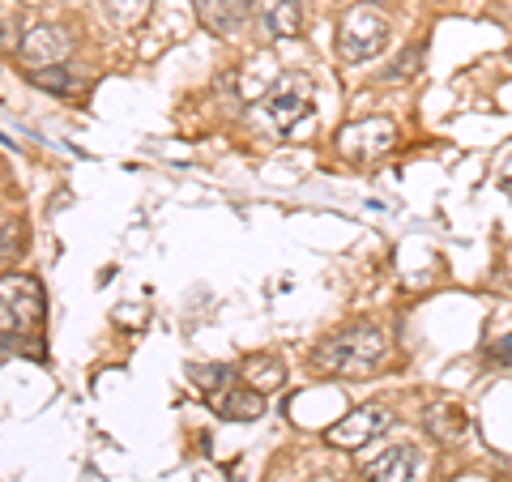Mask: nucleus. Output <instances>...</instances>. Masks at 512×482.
<instances>
[{
	"label": "nucleus",
	"mask_w": 512,
	"mask_h": 482,
	"mask_svg": "<svg viewBox=\"0 0 512 482\" xmlns=\"http://www.w3.org/2000/svg\"><path fill=\"white\" fill-rule=\"evenodd\" d=\"M389 333H384L380 325H350L342 333H333L329 342H320L312 350V363L320 367V372L329 376H372L376 367L389 359Z\"/></svg>",
	"instance_id": "nucleus-1"
},
{
	"label": "nucleus",
	"mask_w": 512,
	"mask_h": 482,
	"mask_svg": "<svg viewBox=\"0 0 512 482\" xmlns=\"http://www.w3.org/2000/svg\"><path fill=\"white\" fill-rule=\"evenodd\" d=\"M389 35H393V26L380 9L355 5V9H346V18L338 26V56L346 64H363L389 47Z\"/></svg>",
	"instance_id": "nucleus-2"
},
{
	"label": "nucleus",
	"mask_w": 512,
	"mask_h": 482,
	"mask_svg": "<svg viewBox=\"0 0 512 482\" xmlns=\"http://www.w3.org/2000/svg\"><path fill=\"white\" fill-rule=\"evenodd\" d=\"M43 286L30 273L0 278V333H35L43 325Z\"/></svg>",
	"instance_id": "nucleus-3"
},
{
	"label": "nucleus",
	"mask_w": 512,
	"mask_h": 482,
	"mask_svg": "<svg viewBox=\"0 0 512 482\" xmlns=\"http://www.w3.org/2000/svg\"><path fill=\"white\" fill-rule=\"evenodd\" d=\"M308 116V77H282V82L252 107V124H261L265 133H291V128Z\"/></svg>",
	"instance_id": "nucleus-4"
},
{
	"label": "nucleus",
	"mask_w": 512,
	"mask_h": 482,
	"mask_svg": "<svg viewBox=\"0 0 512 482\" xmlns=\"http://www.w3.org/2000/svg\"><path fill=\"white\" fill-rule=\"evenodd\" d=\"M393 146H397V124L384 120V116L355 120L338 133V150H342V158H350V163H376V158H384Z\"/></svg>",
	"instance_id": "nucleus-5"
},
{
	"label": "nucleus",
	"mask_w": 512,
	"mask_h": 482,
	"mask_svg": "<svg viewBox=\"0 0 512 482\" xmlns=\"http://www.w3.org/2000/svg\"><path fill=\"white\" fill-rule=\"evenodd\" d=\"M389 423H393V414L384 406H359V410H350L346 419H338L325 431V444H333V448H363V444L380 440L384 431H389Z\"/></svg>",
	"instance_id": "nucleus-6"
},
{
	"label": "nucleus",
	"mask_w": 512,
	"mask_h": 482,
	"mask_svg": "<svg viewBox=\"0 0 512 482\" xmlns=\"http://www.w3.org/2000/svg\"><path fill=\"white\" fill-rule=\"evenodd\" d=\"M22 60L26 64H35V69H47V64H64L73 56V35L64 26L56 22H39V26H30L26 35H22Z\"/></svg>",
	"instance_id": "nucleus-7"
},
{
	"label": "nucleus",
	"mask_w": 512,
	"mask_h": 482,
	"mask_svg": "<svg viewBox=\"0 0 512 482\" xmlns=\"http://www.w3.org/2000/svg\"><path fill=\"white\" fill-rule=\"evenodd\" d=\"M419 470V448L414 444H389L376 461L363 465V482H410Z\"/></svg>",
	"instance_id": "nucleus-8"
},
{
	"label": "nucleus",
	"mask_w": 512,
	"mask_h": 482,
	"mask_svg": "<svg viewBox=\"0 0 512 482\" xmlns=\"http://www.w3.org/2000/svg\"><path fill=\"white\" fill-rule=\"evenodd\" d=\"M256 22L269 39H295L303 30V13H299V0H256L252 5Z\"/></svg>",
	"instance_id": "nucleus-9"
},
{
	"label": "nucleus",
	"mask_w": 512,
	"mask_h": 482,
	"mask_svg": "<svg viewBox=\"0 0 512 482\" xmlns=\"http://www.w3.org/2000/svg\"><path fill=\"white\" fill-rule=\"evenodd\" d=\"M423 427L436 444H457L470 431V410L461 406V401H436V406L423 414Z\"/></svg>",
	"instance_id": "nucleus-10"
},
{
	"label": "nucleus",
	"mask_w": 512,
	"mask_h": 482,
	"mask_svg": "<svg viewBox=\"0 0 512 482\" xmlns=\"http://www.w3.org/2000/svg\"><path fill=\"white\" fill-rule=\"evenodd\" d=\"M210 410L218 414V419H227V423H252V419H261V410H265V393H256V389H218V393H210Z\"/></svg>",
	"instance_id": "nucleus-11"
},
{
	"label": "nucleus",
	"mask_w": 512,
	"mask_h": 482,
	"mask_svg": "<svg viewBox=\"0 0 512 482\" xmlns=\"http://www.w3.org/2000/svg\"><path fill=\"white\" fill-rule=\"evenodd\" d=\"M256 0H197L201 22L214 30V35H231V30L244 26V18L252 13Z\"/></svg>",
	"instance_id": "nucleus-12"
},
{
	"label": "nucleus",
	"mask_w": 512,
	"mask_h": 482,
	"mask_svg": "<svg viewBox=\"0 0 512 482\" xmlns=\"http://www.w3.org/2000/svg\"><path fill=\"white\" fill-rule=\"evenodd\" d=\"M239 376H244V384L256 393H274V389H282L286 367H282L278 355H252L244 367H239Z\"/></svg>",
	"instance_id": "nucleus-13"
},
{
	"label": "nucleus",
	"mask_w": 512,
	"mask_h": 482,
	"mask_svg": "<svg viewBox=\"0 0 512 482\" xmlns=\"http://www.w3.org/2000/svg\"><path fill=\"white\" fill-rule=\"evenodd\" d=\"M150 13V0H103V18L116 30H133Z\"/></svg>",
	"instance_id": "nucleus-14"
},
{
	"label": "nucleus",
	"mask_w": 512,
	"mask_h": 482,
	"mask_svg": "<svg viewBox=\"0 0 512 482\" xmlns=\"http://www.w3.org/2000/svg\"><path fill=\"white\" fill-rule=\"evenodd\" d=\"M235 372L227 363H192L188 367V380L197 384V389H205V393H218V389H227V380H231Z\"/></svg>",
	"instance_id": "nucleus-15"
},
{
	"label": "nucleus",
	"mask_w": 512,
	"mask_h": 482,
	"mask_svg": "<svg viewBox=\"0 0 512 482\" xmlns=\"http://www.w3.org/2000/svg\"><path fill=\"white\" fill-rule=\"evenodd\" d=\"M419 69H423V43H410L406 52L397 56L393 69L384 73V82H397V86H402V82H410V77H419Z\"/></svg>",
	"instance_id": "nucleus-16"
},
{
	"label": "nucleus",
	"mask_w": 512,
	"mask_h": 482,
	"mask_svg": "<svg viewBox=\"0 0 512 482\" xmlns=\"http://www.w3.org/2000/svg\"><path fill=\"white\" fill-rule=\"evenodd\" d=\"M30 82L39 90H56V94H69L73 90V77L64 64H47V69H30Z\"/></svg>",
	"instance_id": "nucleus-17"
},
{
	"label": "nucleus",
	"mask_w": 512,
	"mask_h": 482,
	"mask_svg": "<svg viewBox=\"0 0 512 482\" xmlns=\"http://www.w3.org/2000/svg\"><path fill=\"white\" fill-rule=\"evenodd\" d=\"M26 248V227L22 222H5V227H0V252H22Z\"/></svg>",
	"instance_id": "nucleus-18"
},
{
	"label": "nucleus",
	"mask_w": 512,
	"mask_h": 482,
	"mask_svg": "<svg viewBox=\"0 0 512 482\" xmlns=\"http://www.w3.org/2000/svg\"><path fill=\"white\" fill-rule=\"evenodd\" d=\"M491 363H500V367H512V333H504L500 342H491Z\"/></svg>",
	"instance_id": "nucleus-19"
},
{
	"label": "nucleus",
	"mask_w": 512,
	"mask_h": 482,
	"mask_svg": "<svg viewBox=\"0 0 512 482\" xmlns=\"http://www.w3.org/2000/svg\"><path fill=\"white\" fill-rule=\"evenodd\" d=\"M508 60H512V43H508Z\"/></svg>",
	"instance_id": "nucleus-20"
}]
</instances>
